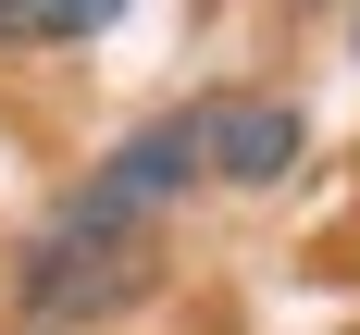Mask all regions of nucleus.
I'll list each match as a JSON object with an SVG mask.
<instances>
[{
    "label": "nucleus",
    "instance_id": "f257e3e1",
    "mask_svg": "<svg viewBox=\"0 0 360 335\" xmlns=\"http://www.w3.org/2000/svg\"><path fill=\"white\" fill-rule=\"evenodd\" d=\"M149 286H162V223H75V211L37 223L25 273H13V298H25L37 335H87L112 310H137Z\"/></svg>",
    "mask_w": 360,
    "mask_h": 335
},
{
    "label": "nucleus",
    "instance_id": "f03ea898",
    "mask_svg": "<svg viewBox=\"0 0 360 335\" xmlns=\"http://www.w3.org/2000/svg\"><path fill=\"white\" fill-rule=\"evenodd\" d=\"M186 186H199V137H186V112H162V124H137L100 174L75 186L63 211H75V223H162Z\"/></svg>",
    "mask_w": 360,
    "mask_h": 335
},
{
    "label": "nucleus",
    "instance_id": "7ed1b4c3",
    "mask_svg": "<svg viewBox=\"0 0 360 335\" xmlns=\"http://www.w3.org/2000/svg\"><path fill=\"white\" fill-rule=\"evenodd\" d=\"M186 137H199V174H224V186H286L298 174V112L286 100H249V87L199 100Z\"/></svg>",
    "mask_w": 360,
    "mask_h": 335
},
{
    "label": "nucleus",
    "instance_id": "20e7f679",
    "mask_svg": "<svg viewBox=\"0 0 360 335\" xmlns=\"http://www.w3.org/2000/svg\"><path fill=\"white\" fill-rule=\"evenodd\" d=\"M124 0H0V50H63V37H100Z\"/></svg>",
    "mask_w": 360,
    "mask_h": 335
}]
</instances>
